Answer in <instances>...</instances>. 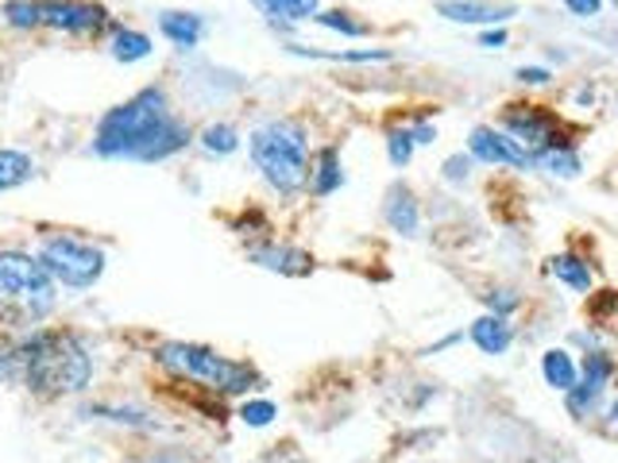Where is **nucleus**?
<instances>
[{
  "label": "nucleus",
  "instance_id": "18",
  "mask_svg": "<svg viewBox=\"0 0 618 463\" xmlns=\"http://www.w3.org/2000/svg\"><path fill=\"white\" fill-rule=\"evenodd\" d=\"M541 375H545V383H549L552 390L568 394V390L576 386V363H572V355H568L565 348H549V352L541 355Z\"/></svg>",
  "mask_w": 618,
  "mask_h": 463
},
{
  "label": "nucleus",
  "instance_id": "24",
  "mask_svg": "<svg viewBox=\"0 0 618 463\" xmlns=\"http://www.w3.org/2000/svg\"><path fill=\"white\" fill-rule=\"evenodd\" d=\"M275 417H279V410H275V402H267V397H256V402L240 405V421H243V425H251V429L271 425Z\"/></svg>",
  "mask_w": 618,
  "mask_h": 463
},
{
  "label": "nucleus",
  "instance_id": "5",
  "mask_svg": "<svg viewBox=\"0 0 618 463\" xmlns=\"http://www.w3.org/2000/svg\"><path fill=\"white\" fill-rule=\"evenodd\" d=\"M154 363H159V368H167L170 375L190 379V383L213 390V394H248V390L263 386V379H259L256 368H248V363H236V360H229V355L213 352V348L182 344V340L159 344Z\"/></svg>",
  "mask_w": 618,
  "mask_h": 463
},
{
  "label": "nucleus",
  "instance_id": "25",
  "mask_svg": "<svg viewBox=\"0 0 618 463\" xmlns=\"http://www.w3.org/2000/svg\"><path fill=\"white\" fill-rule=\"evenodd\" d=\"M387 154L395 167H406L413 159V140H410V128H390L387 132Z\"/></svg>",
  "mask_w": 618,
  "mask_h": 463
},
{
  "label": "nucleus",
  "instance_id": "16",
  "mask_svg": "<svg viewBox=\"0 0 618 463\" xmlns=\"http://www.w3.org/2000/svg\"><path fill=\"white\" fill-rule=\"evenodd\" d=\"M309 190L317 193V198H329L332 190H340L345 185V170H340V154L337 148H325L317 154V162L309 167Z\"/></svg>",
  "mask_w": 618,
  "mask_h": 463
},
{
  "label": "nucleus",
  "instance_id": "22",
  "mask_svg": "<svg viewBox=\"0 0 618 463\" xmlns=\"http://www.w3.org/2000/svg\"><path fill=\"white\" fill-rule=\"evenodd\" d=\"M534 162H538L541 170H549V174H560V178L580 174V154H576L572 148H549V151H541Z\"/></svg>",
  "mask_w": 618,
  "mask_h": 463
},
{
  "label": "nucleus",
  "instance_id": "31",
  "mask_svg": "<svg viewBox=\"0 0 618 463\" xmlns=\"http://www.w3.org/2000/svg\"><path fill=\"white\" fill-rule=\"evenodd\" d=\"M518 81H530V85H545V81H549V70H541V67H522V70H518Z\"/></svg>",
  "mask_w": 618,
  "mask_h": 463
},
{
  "label": "nucleus",
  "instance_id": "12",
  "mask_svg": "<svg viewBox=\"0 0 618 463\" xmlns=\"http://www.w3.org/2000/svg\"><path fill=\"white\" fill-rule=\"evenodd\" d=\"M383 217L398 235H418L421 213H418V201H413L410 185H390L387 201H383Z\"/></svg>",
  "mask_w": 618,
  "mask_h": 463
},
{
  "label": "nucleus",
  "instance_id": "14",
  "mask_svg": "<svg viewBox=\"0 0 618 463\" xmlns=\"http://www.w3.org/2000/svg\"><path fill=\"white\" fill-rule=\"evenodd\" d=\"M159 31L178 47V51H193L206 36V20L198 12H162Z\"/></svg>",
  "mask_w": 618,
  "mask_h": 463
},
{
  "label": "nucleus",
  "instance_id": "6",
  "mask_svg": "<svg viewBox=\"0 0 618 463\" xmlns=\"http://www.w3.org/2000/svg\"><path fill=\"white\" fill-rule=\"evenodd\" d=\"M4 20L12 28H51L67 36H93L109 23V12L93 0H8Z\"/></svg>",
  "mask_w": 618,
  "mask_h": 463
},
{
  "label": "nucleus",
  "instance_id": "2",
  "mask_svg": "<svg viewBox=\"0 0 618 463\" xmlns=\"http://www.w3.org/2000/svg\"><path fill=\"white\" fill-rule=\"evenodd\" d=\"M0 379L23 383L39 397H70L93 379V355L74 332L31 329L28 340L0 348Z\"/></svg>",
  "mask_w": 618,
  "mask_h": 463
},
{
  "label": "nucleus",
  "instance_id": "19",
  "mask_svg": "<svg viewBox=\"0 0 618 463\" xmlns=\"http://www.w3.org/2000/svg\"><path fill=\"white\" fill-rule=\"evenodd\" d=\"M549 271L557 274L565 286H572L576 294H591V266H588V259H580V255H552L549 259Z\"/></svg>",
  "mask_w": 618,
  "mask_h": 463
},
{
  "label": "nucleus",
  "instance_id": "33",
  "mask_svg": "<svg viewBox=\"0 0 618 463\" xmlns=\"http://www.w3.org/2000/svg\"><path fill=\"white\" fill-rule=\"evenodd\" d=\"M502 43H507V31L502 28L484 31V36H479V47H487V51H495V47H502Z\"/></svg>",
  "mask_w": 618,
  "mask_h": 463
},
{
  "label": "nucleus",
  "instance_id": "23",
  "mask_svg": "<svg viewBox=\"0 0 618 463\" xmlns=\"http://www.w3.org/2000/svg\"><path fill=\"white\" fill-rule=\"evenodd\" d=\"M201 148L209 154H232L240 148V132H236L232 124H209L206 132H201Z\"/></svg>",
  "mask_w": 618,
  "mask_h": 463
},
{
  "label": "nucleus",
  "instance_id": "29",
  "mask_svg": "<svg viewBox=\"0 0 618 463\" xmlns=\"http://www.w3.org/2000/svg\"><path fill=\"white\" fill-rule=\"evenodd\" d=\"M565 8H568L572 16H599L604 0H565Z\"/></svg>",
  "mask_w": 618,
  "mask_h": 463
},
{
  "label": "nucleus",
  "instance_id": "34",
  "mask_svg": "<svg viewBox=\"0 0 618 463\" xmlns=\"http://www.w3.org/2000/svg\"><path fill=\"white\" fill-rule=\"evenodd\" d=\"M136 463H175V460H136Z\"/></svg>",
  "mask_w": 618,
  "mask_h": 463
},
{
  "label": "nucleus",
  "instance_id": "1",
  "mask_svg": "<svg viewBox=\"0 0 618 463\" xmlns=\"http://www.w3.org/2000/svg\"><path fill=\"white\" fill-rule=\"evenodd\" d=\"M190 143V128L170 112V101L159 85L140 89L124 104L109 109L93 132V151L101 159L162 162Z\"/></svg>",
  "mask_w": 618,
  "mask_h": 463
},
{
  "label": "nucleus",
  "instance_id": "26",
  "mask_svg": "<svg viewBox=\"0 0 618 463\" xmlns=\"http://www.w3.org/2000/svg\"><path fill=\"white\" fill-rule=\"evenodd\" d=\"M317 23H321V28H332V31H340V36H368V28H363V23H356V20H348V12H317L313 16Z\"/></svg>",
  "mask_w": 618,
  "mask_h": 463
},
{
  "label": "nucleus",
  "instance_id": "15",
  "mask_svg": "<svg viewBox=\"0 0 618 463\" xmlns=\"http://www.w3.org/2000/svg\"><path fill=\"white\" fill-rule=\"evenodd\" d=\"M468 336H471V344H476L484 355H502L510 348V340H515V329L507 324V316L487 313V316H479V321L471 324Z\"/></svg>",
  "mask_w": 618,
  "mask_h": 463
},
{
  "label": "nucleus",
  "instance_id": "20",
  "mask_svg": "<svg viewBox=\"0 0 618 463\" xmlns=\"http://www.w3.org/2000/svg\"><path fill=\"white\" fill-rule=\"evenodd\" d=\"M251 4H256L259 12L267 16V20L298 23V20H309V16H317V0H251Z\"/></svg>",
  "mask_w": 618,
  "mask_h": 463
},
{
  "label": "nucleus",
  "instance_id": "8",
  "mask_svg": "<svg viewBox=\"0 0 618 463\" xmlns=\"http://www.w3.org/2000/svg\"><path fill=\"white\" fill-rule=\"evenodd\" d=\"M502 132L530 154V162L549 148H568V140L560 135L557 120H552L549 112L534 109V104H515V109L502 117Z\"/></svg>",
  "mask_w": 618,
  "mask_h": 463
},
{
  "label": "nucleus",
  "instance_id": "27",
  "mask_svg": "<svg viewBox=\"0 0 618 463\" xmlns=\"http://www.w3.org/2000/svg\"><path fill=\"white\" fill-rule=\"evenodd\" d=\"M518 305H522V302H518V294H515V290H491V294H487V309H491L495 316H507V313H515Z\"/></svg>",
  "mask_w": 618,
  "mask_h": 463
},
{
  "label": "nucleus",
  "instance_id": "4",
  "mask_svg": "<svg viewBox=\"0 0 618 463\" xmlns=\"http://www.w3.org/2000/svg\"><path fill=\"white\" fill-rule=\"evenodd\" d=\"M251 159L267 185L279 193H302L309 182V135L298 120H271L251 132Z\"/></svg>",
  "mask_w": 618,
  "mask_h": 463
},
{
  "label": "nucleus",
  "instance_id": "13",
  "mask_svg": "<svg viewBox=\"0 0 618 463\" xmlns=\"http://www.w3.org/2000/svg\"><path fill=\"white\" fill-rule=\"evenodd\" d=\"M251 263L267 266V271L279 274H309L313 271V259L298 248H279V243H263V248H251Z\"/></svg>",
  "mask_w": 618,
  "mask_h": 463
},
{
  "label": "nucleus",
  "instance_id": "7",
  "mask_svg": "<svg viewBox=\"0 0 618 463\" xmlns=\"http://www.w3.org/2000/svg\"><path fill=\"white\" fill-rule=\"evenodd\" d=\"M36 259L47 266L54 286L89 290L104 274V251L78 240V235H51V240H43Z\"/></svg>",
  "mask_w": 618,
  "mask_h": 463
},
{
  "label": "nucleus",
  "instance_id": "30",
  "mask_svg": "<svg viewBox=\"0 0 618 463\" xmlns=\"http://www.w3.org/2000/svg\"><path fill=\"white\" fill-rule=\"evenodd\" d=\"M410 140H413V148H418V143H433L437 140V128L433 124H413L410 128Z\"/></svg>",
  "mask_w": 618,
  "mask_h": 463
},
{
  "label": "nucleus",
  "instance_id": "32",
  "mask_svg": "<svg viewBox=\"0 0 618 463\" xmlns=\"http://www.w3.org/2000/svg\"><path fill=\"white\" fill-rule=\"evenodd\" d=\"M267 463H306V456H302V452H295V449L287 444V449L271 452V456H267Z\"/></svg>",
  "mask_w": 618,
  "mask_h": 463
},
{
  "label": "nucleus",
  "instance_id": "21",
  "mask_svg": "<svg viewBox=\"0 0 618 463\" xmlns=\"http://www.w3.org/2000/svg\"><path fill=\"white\" fill-rule=\"evenodd\" d=\"M151 54V39L143 36V31H132V28H120L117 36H112V59L117 62H140Z\"/></svg>",
  "mask_w": 618,
  "mask_h": 463
},
{
  "label": "nucleus",
  "instance_id": "17",
  "mask_svg": "<svg viewBox=\"0 0 618 463\" xmlns=\"http://www.w3.org/2000/svg\"><path fill=\"white\" fill-rule=\"evenodd\" d=\"M31 178H36V159H31V154L12 151V148L0 151V193L20 190V185L31 182Z\"/></svg>",
  "mask_w": 618,
  "mask_h": 463
},
{
  "label": "nucleus",
  "instance_id": "10",
  "mask_svg": "<svg viewBox=\"0 0 618 463\" xmlns=\"http://www.w3.org/2000/svg\"><path fill=\"white\" fill-rule=\"evenodd\" d=\"M468 148H471V159L491 162V167H518V170L530 167V154L518 148L507 132H499V128H487V124L476 128L471 140H468Z\"/></svg>",
  "mask_w": 618,
  "mask_h": 463
},
{
  "label": "nucleus",
  "instance_id": "11",
  "mask_svg": "<svg viewBox=\"0 0 618 463\" xmlns=\"http://www.w3.org/2000/svg\"><path fill=\"white\" fill-rule=\"evenodd\" d=\"M437 12L452 23H502L515 16V4H495V0H441Z\"/></svg>",
  "mask_w": 618,
  "mask_h": 463
},
{
  "label": "nucleus",
  "instance_id": "9",
  "mask_svg": "<svg viewBox=\"0 0 618 463\" xmlns=\"http://www.w3.org/2000/svg\"><path fill=\"white\" fill-rule=\"evenodd\" d=\"M611 375H615L611 355H607V352H588L584 368H576V386L568 390V410H572L576 417H591V413H596V405L604 402L607 386H611Z\"/></svg>",
  "mask_w": 618,
  "mask_h": 463
},
{
  "label": "nucleus",
  "instance_id": "3",
  "mask_svg": "<svg viewBox=\"0 0 618 463\" xmlns=\"http://www.w3.org/2000/svg\"><path fill=\"white\" fill-rule=\"evenodd\" d=\"M59 305V286L28 251H0V324L31 332Z\"/></svg>",
  "mask_w": 618,
  "mask_h": 463
},
{
  "label": "nucleus",
  "instance_id": "28",
  "mask_svg": "<svg viewBox=\"0 0 618 463\" xmlns=\"http://www.w3.org/2000/svg\"><path fill=\"white\" fill-rule=\"evenodd\" d=\"M468 174H471V154H452V159L445 162V178H449V182H464Z\"/></svg>",
  "mask_w": 618,
  "mask_h": 463
}]
</instances>
